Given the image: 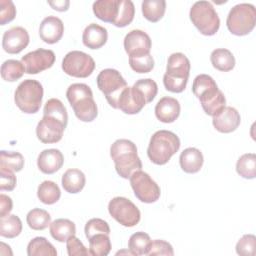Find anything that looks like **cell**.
I'll list each match as a JSON object with an SVG mask.
<instances>
[{"mask_svg": "<svg viewBox=\"0 0 256 256\" xmlns=\"http://www.w3.org/2000/svg\"><path fill=\"white\" fill-rule=\"evenodd\" d=\"M110 156L114 161L116 172L124 179L130 178L134 172L142 168L137 147L128 139L116 140L110 147Z\"/></svg>", "mask_w": 256, "mask_h": 256, "instance_id": "obj_1", "label": "cell"}, {"mask_svg": "<svg viewBox=\"0 0 256 256\" xmlns=\"http://www.w3.org/2000/svg\"><path fill=\"white\" fill-rule=\"evenodd\" d=\"M66 97L74 111L75 116L83 122H92L98 115V108L93 99L91 88L84 83L71 84Z\"/></svg>", "mask_w": 256, "mask_h": 256, "instance_id": "obj_2", "label": "cell"}, {"mask_svg": "<svg viewBox=\"0 0 256 256\" xmlns=\"http://www.w3.org/2000/svg\"><path fill=\"white\" fill-rule=\"evenodd\" d=\"M179 137L168 130L156 131L150 138L147 155L156 165L166 164L180 148Z\"/></svg>", "mask_w": 256, "mask_h": 256, "instance_id": "obj_3", "label": "cell"}, {"mask_svg": "<svg viewBox=\"0 0 256 256\" xmlns=\"http://www.w3.org/2000/svg\"><path fill=\"white\" fill-rule=\"evenodd\" d=\"M190 61L183 53H172L166 66V72L163 76L165 89L172 93H181L186 88L189 74Z\"/></svg>", "mask_w": 256, "mask_h": 256, "instance_id": "obj_4", "label": "cell"}, {"mask_svg": "<svg viewBox=\"0 0 256 256\" xmlns=\"http://www.w3.org/2000/svg\"><path fill=\"white\" fill-rule=\"evenodd\" d=\"M43 99V86L34 79L22 81L15 90L14 101L16 106L26 114L37 113Z\"/></svg>", "mask_w": 256, "mask_h": 256, "instance_id": "obj_5", "label": "cell"}, {"mask_svg": "<svg viewBox=\"0 0 256 256\" xmlns=\"http://www.w3.org/2000/svg\"><path fill=\"white\" fill-rule=\"evenodd\" d=\"M189 16L194 26L205 36H212L219 30V16L209 1L195 2L190 8Z\"/></svg>", "mask_w": 256, "mask_h": 256, "instance_id": "obj_6", "label": "cell"}, {"mask_svg": "<svg viewBox=\"0 0 256 256\" xmlns=\"http://www.w3.org/2000/svg\"><path fill=\"white\" fill-rule=\"evenodd\" d=\"M256 9L250 3H241L233 6L226 19L228 30L236 36L249 34L255 27Z\"/></svg>", "mask_w": 256, "mask_h": 256, "instance_id": "obj_7", "label": "cell"}, {"mask_svg": "<svg viewBox=\"0 0 256 256\" xmlns=\"http://www.w3.org/2000/svg\"><path fill=\"white\" fill-rule=\"evenodd\" d=\"M96 81L99 90L104 94L109 105L118 109L119 97L127 87V82L120 72L112 68L104 69L98 74Z\"/></svg>", "mask_w": 256, "mask_h": 256, "instance_id": "obj_8", "label": "cell"}, {"mask_svg": "<svg viewBox=\"0 0 256 256\" xmlns=\"http://www.w3.org/2000/svg\"><path fill=\"white\" fill-rule=\"evenodd\" d=\"M108 211L112 218L125 227H133L141 219L140 210L131 200L125 197L112 198L108 204Z\"/></svg>", "mask_w": 256, "mask_h": 256, "instance_id": "obj_9", "label": "cell"}, {"mask_svg": "<svg viewBox=\"0 0 256 256\" xmlns=\"http://www.w3.org/2000/svg\"><path fill=\"white\" fill-rule=\"evenodd\" d=\"M63 71L72 77L87 78L95 69L94 59L87 53L74 50L68 52L62 60Z\"/></svg>", "mask_w": 256, "mask_h": 256, "instance_id": "obj_10", "label": "cell"}, {"mask_svg": "<svg viewBox=\"0 0 256 256\" xmlns=\"http://www.w3.org/2000/svg\"><path fill=\"white\" fill-rule=\"evenodd\" d=\"M129 179L134 195L141 202L154 203L160 198V187L146 172L138 170Z\"/></svg>", "mask_w": 256, "mask_h": 256, "instance_id": "obj_11", "label": "cell"}, {"mask_svg": "<svg viewBox=\"0 0 256 256\" xmlns=\"http://www.w3.org/2000/svg\"><path fill=\"white\" fill-rule=\"evenodd\" d=\"M55 53L50 49L39 48L25 54L21 62L27 74H38L51 68L55 62Z\"/></svg>", "mask_w": 256, "mask_h": 256, "instance_id": "obj_12", "label": "cell"}, {"mask_svg": "<svg viewBox=\"0 0 256 256\" xmlns=\"http://www.w3.org/2000/svg\"><path fill=\"white\" fill-rule=\"evenodd\" d=\"M66 126L57 118L43 115L36 127L37 138L45 144L57 143L62 139Z\"/></svg>", "mask_w": 256, "mask_h": 256, "instance_id": "obj_13", "label": "cell"}, {"mask_svg": "<svg viewBox=\"0 0 256 256\" xmlns=\"http://www.w3.org/2000/svg\"><path fill=\"white\" fill-rule=\"evenodd\" d=\"M152 42L149 35L142 30H131L124 38V49L129 57L150 54Z\"/></svg>", "mask_w": 256, "mask_h": 256, "instance_id": "obj_14", "label": "cell"}, {"mask_svg": "<svg viewBox=\"0 0 256 256\" xmlns=\"http://www.w3.org/2000/svg\"><path fill=\"white\" fill-rule=\"evenodd\" d=\"M30 41L27 30L21 26H15L6 30L2 37V47L9 54H18L25 49Z\"/></svg>", "mask_w": 256, "mask_h": 256, "instance_id": "obj_15", "label": "cell"}, {"mask_svg": "<svg viewBox=\"0 0 256 256\" xmlns=\"http://www.w3.org/2000/svg\"><path fill=\"white\" fill-rule=\"evenodd\" d=\"M147 104L143 94L134 86H127L118 100V109L125 114L134 115L139 113Z\"/></svg>", "mask_w": 256, "mask_h": 256, "instance_id": "obj_16", "label": "cell"}, {"mask_svg": "<svg viewBox=\"0 0 256 256\" xmlns=\"http://www.w3.org/2000/svg\"><path fill=\"white\" fill-rule=\"evenodd\" d=\"M241 117L239 112L231 106H225L224 109L212 119L214 128L221 133H231L240 125Z\"/></svg>", "mask_w": 256, "mask_h": 256, "instance_id": "obj_17", "label": "cell"}, {"mask_svg": "<svg viewBox=\"0 0 256 256\" xmlns=\"http://www.w3.org/2000/svg\"><path fill=\"white\" fill-rule=\"evenodd\" d=\"M64 24L56 16H48L42 20L39 26V36L47 44L57 43L63 36Z\"/></svg>", "mask_w": 256, "mask_h": 256, "instance_id": "obj_18", "label": "cell"}, {"mask_svg": "<svg viewBox=\"0 0 256 256\" xmlns=\"http://www.w3.org/2000/svg\"><path fill=\"white\" fill-rule=\"evenodd\" d=\"M198 99L200 100L204 112L212 117L220 113L226 105L225 96L218 86L206 91Z\"/></svg>", "mask_w": 256, "mask_h": 256, "instance_id": "obj_19", "label": "cell"}, {"mask_svg": "<svg viewBox=\"0 0 256 256\" xmlns=\"http://www.w3.org/2000/svg\"><path fill=\"white\" fill-rule=\"evenodd\" d=\"M64 163V156L58 149H45L38 155L37 166L44 174H53L61 169Z\"/></svg>", "mask_w": 256, "mask_h": 256, "instance_id": "obj_20", "label": "cell"}, {"mask_svg": "<svg viewBox=\"0 0 256 256\" xmlns=\"http://www.w3.org/2000/svg\"><path fill=\"white\" fill-rule=\"evenodd\" d=\"M180 103L173 97L165 96L161 98L155 106V116L163 123H172L180 115Z\"/></svg>", "mask_w": 256, "mask_h": 256, "instance_id": "obj_21", "label": "cell"}, {"mask_svg": "<svg viewBox=\"0 0 256 256\" xmlns=\"http://www.w3.org/2000/svg\"><path fill=\"white\" fill-rule=\"evenodd\" d=\"M108 39L106 28L96 23L89 24L83 31L82 42L90 49H99L104 46Z\"/></svg>", "mask_w": 256, "mask_h": 256, "instance_id": "obj_22", "label": "cell"}, {"mask_svg": "<svg viewBox=\"0 0 256 256\" xmlns=\"http://www.w3.org/2000/svg\"><path fill=\"white\" fill-rule=\"evenodd\" d=\"M181 169L189 174H194L200 171L203 166L204 158L202 152L194 147H189L181 152L179 157Z\"/></svg>", "mask_w": 256, "mask_h": 256, "instance_id": "obj_23", "label": "cell"}, {"mask_svg": "<svg viewBox=\"0 0 256 256\" xmlns=\"http://www.w3.org/2000/svg\"><path fill=\"white\" fill-rule=\"evenodd\" d=\"M120 0H98L93 3L92 9L95 16L108 23H114L119 12Z\"/></svg>", "mask_w": 256, "mask_h": 256, "instance_id": "obj_24", "label": "cell"}, {"mask_svg": "<svg viewBox=\"0 0 256 256\" xmlns=\"http://www.w3.org/2000/svg\"><path fill=\"white\" fill-rule=\"evenodd\" d=\"M62 187L71 194L79 193L85 186L86 178L84 173L79 169H68L62 175Z\"/></svg>", "mask_w": 256, "mask_h": 256, "instance_id": "obj_25", "label": "cell"}, {"mask_svg": "<svg viewBox=\"0 0 256 256\" xmlns=\"http://www.w3.org/2000/svg\"><path fill=\"white\" fill-rule=\"evenodd\" d=\"M50 234L58 242H65L68 238L75 235V223L69 219L59 218L50 223Z\"/></svg>", "mask_w": 256, "mask_h": 256, "instance_id": "obj_26", "label": "cell"}, {"mask_svg": "<svg viewBox=\"0 0 256 256\" xmlns=\"http://www.w3.org/2000/svg\"><path fill=\"white\" fill-rule=\"evenodd\" d=\"M212 66L222 72L231 71L235 67V58L232 52L225 48H218L212 51L210 55Z\"/></svg>", "mask_w": 256, "mask_h": 256, "instance_id": "obj_27", "label": "cell"}, {"mask_svg": "<svg viewBox=\"0 0 256 256\" xmlns=\"http://www.w3.org/2000/svg\"><path fill=\"white\" fill-rule=\"evenodd\" d=\"M141 7L144 18L155 23L163 18L166 10V2L164 0H144Z\"/></svg>", "mask_w": 256, "mask_h": 256, "instance_id": "obj_28", "label": "cell"}, {"mask_svg": "<svg viewBox=\"0 0 256 256\" xmlns=\"http://www.w3.org/2000/svg\"><path fill=\"white\" fill-rule=\"evenodd\" d=\"M61 196V191L59 186L50 180L43 181L37 189V197L38 199L46 204V205H52L56 203Z\"/></svg>", "mask_w": 256, "mask_h": 256, "instance_id": "obj_29", "label": "cell"}, {"mask_svg": "<svg viewBox=\"0 0 256 256\" xmlns=\"http://www.w3.org/2000/svg\"><path fill=\"white\" fill-rule=\"evenodd\" d=\"M28 256H56L55 247L45 237L33 238L27 246Z\"/></svg>", "mask_w": 256, "mask_h": 256, "instance_id": "obj_30", "label": "cell"}, {"mask_svg": "<svg viewBox=\"0 0 256 256\" xmlns=\"http://www.w3.org/2000/svg\"><path fill=\"white\" fill-rule=\"evenodd\" d=\"M22 231V222L17 215L0 217V235L5 238H15Z\"/></svg>", "mask_w": 256, "mask_h": 256, "instance_id": "obj_31", "label": "cell"}, {"mask_svg": "<svg viewBox=\"0 0 256 256\" xmlns=\"http://www.w3.org/2000/svg\"><path fill=\"white\" fill-rule=\"evenodd\" d=\"M26 222L32 230L40 231L50 226L51 216L44 209L34 208L28 212L26 216Z\"/></svg>", "mask_w": 256, "mask_h": 256, "instance_id": "obj_32", "label": "cell"}, {"mask_svg": "<svg viewBox=\"0 0 256 256\" xmlns=\"http://www.w3.org/2000/svg\"><path fill=\"white\" fill-rule=\"evenodd\" d=\"M152 240L150 236L142 231L132 234L128 241V248L133 255H147Z\"/></svg>", "mask_w": 256, "mask_h": 256, "instance_id": "obj_33", "label": "cell"}, {"mask_svg": "<svg viewBox=\"0 0 256 256\" xmlns=\"http://www.w3.org/2000/svg\"><path fill=\"white\" fill-rule=\"evenodd\" d=\"M236 171L245 179H254L256 176V155L245 153L240 156L236 163Z\"/></svg>", "mask_w": 256, "mask_h": 256, "instance_id": "obj_34", "label": "cell"}, {"mask_svg": "<svg viewBox=\"0 0 256 256\" xmlns=\"http://www.w3.org/2000/svg\"><path fill=\"white\" fill-rule=\"evenodd\" d=\"M24 72L26 70L23 63L15 59H8L1 65V77L8 82H14L20 79Z\"/></svg>", "mask_w": 256, "mask_h": 256, "instance_id": "obj_35", "label": "cell"}, {"mask_svg": "<svg viewBox=\"0 0 256 256\" xmlns=\"http://www.w3.org/2000/svg\"><path fill=\"white\" fill-rule=\"evenodd\" d=\"M24 167V157L19 152L5 151L0 152V168L12 172H19Z\"/></svg>", "mask_w": 256, "mask_h": 256, "instance_id": "obj_36", "label": "cell"}, {"mask_svg": "<svg viewBox=\"0 0 256 256\" xmlns=\"http://www.w3.org/2000/svg\"><path fill=\"white\" fill-rule=\"evenodd\" d=\"M89 241V253L92 256H106L111 250V241L108 234H96Z\"/></svg>", "mask_w": 256, "mask_h": 256, "instance_id": "obj_37", "label": "cell"}, {"mask_svg": "<svg viewBox=\"0 0 256 256\" xmlns=\"http://www.w3.org/2000/svg\"><path fill=\"white\" fill-rule=\"evenodd\" d=\"M135 15V7L131 0H120L119 2V12L116 20L114 21L113 25L116 27H125L129 25Z\"/></svg>", "mask_w": 256, "mask_h": 256, "instance_id": "obj_38", "label": "cell"}, {"mask_svg": "<svg viewBox=\"0 0 256 256\" xmlns=\"http://www.w3.org/2000/svg\"><path fill=\"white\" fill-rule=\"evenodd\" d=\"M43 113H44V115L57 118L65 125H67V123H68V114H67L66 107L57 98H51V99L47 100V102L45 103L44 109H43Z\"/></svg>", "mask_w": 256, "mask_h": 256, "instance_id": "obj_39", "label": "cell"}, {"mask_svg": "<svg viewBox=\"0 0 256 256\" xmlns=\"http://www.w3.org/2000/svg\"><path fill=\"white\" fill-rule=\"evenodd\" d=\"M215 87H217V84L211 76L207 74H200V75H197L193 81L192 91H193V94L197 98H199L203 93Z\"/></svg>", "mask_w": 256, "mask_h": 256, "instance_id": "obj_40", "label": "cell"}, {"mask_svg": "<svg viewBox=\"0 0 256 256\" xmlns=\"http://www.w3.org/2000/svg\"><path fill=\"white\" fill-rule=\"evenodd\" d=\"M131 69L137 73H149L154 68V59L151 54L138 57H129Z\"/></svg>", "mask_w": 256, "mask_h": 256, "instance_id": "obj_41", "label": "cell"}, {"mask_svg": "<svg viewBox=\"0 0 256 256\" xmlns=\"http://www.w3.org/2000/svg\"><path fill=\"white\" fill-rule=\"evenodd\" d=\"M133 86L135 88H137L143 94L147 103L152 102L158 92L157 83L154 80H152L151 78L140 79V80L136 81Z\"/></svg>", "mask_w": 256, "mask_h": 256, "instance_id": "obj_42", "label": "cell"}, {"mask_svg": "<svg viewBox=\"0 0 256 256\" xmlns=\"http://www.w3.org/2000/svg\"><path fill=\"white\" fill-rule=\"evenodd\" d=\"M85 236L87 239H90L96 234L104 233V234H110V227L106 221L100 218H92L87 221L84 228Z\"/></svg>", "mask_w": 256, "mask_h": 256, "instance_id": "obj_43", "label": "cell"}, {"mask_svg": "<svg viewBox=\"0 0 256 256\" xmlns=\"http://www.w3.org/2000/svg\"><path fill=\"white\" fill-rule=\"evenodd\" d=\"M256 248V237L253 234L243 235L236 244V252L238 255L254 256Z\"/></svg>", "mask_w": 256, "mask_h": 256, "instance_id": "obj_44", "label": "cell"}, {"mask_svg": "<svg viewBox=\"0 0 256 256\" xmlns=\"http://www.w3.org/2000/svg\"><path fill=\"white\" fill-rule=\"evenodd\" d=\"M147 255H149V256H155V255L173 256L174 251H173V247L170 243H168L167 241H164V240L156 239L151 242Z\"/></svg>", "mask_w": 256, "mask_h": 256, "instance_id": "obj_45", "label": "cell"}, {"mask_svg": "<svg viewBox=\"0 0 256 256\" xmlns=\"http://www.w3.org/2000/svg\"><path fill=\"white\" fill-rule=\"evenodd\" d=\"M16 16V8L11 0H0V24L11 22Z\"/></svg>", "mask_w": 256, "mask_h": 256, "instance_id": "obj_46", "label": "cell"}, {"mask_svg": "<svg viewBox=\"0 0 256 256\" xmlns=\"http://www.w3.org/2000/svg\"><path fill=\"white\" fill-rule=\"evenodd\" d=\"M66 248H67V253L69 256L90 255L89 251L86 249V247L83 245V243L75 235H73L67 239Z\"/></svg>", "mask_w": 256, "mask_h": 256, "instance_id": "obj_47", "label": "cell"}, {"mask_svg": "<svg viewBox=\"0 0 256 256\" xmlns=\"http://www.w3.org/2000/svg\"><path fill=\"white\" fill-rule=\"evenodd\" d=\"M16 176L14 172L0 168V190L12 191L16 187Z\"/></svg>", "mask_w": 256, "mask_h": 256, "instance_id": "obj_48", "label": "cell"}, {"mask_svg": "<svg viewBox=\"0 0 256 256\" xmlns=\"http://www.w3.org/2000/svg\"><path fill=\"white\" fill-rule=\"evenodd\" d=\"M12 207H13L12 199L9 196L1 193L0 194V217H5L9 215V213L12 211Z\"/></svg>", "mask_w": 256, "mask_h": 256, "instance_id": "obj_49", "label": "cell"}, {"mask_svg": "<svg viewBox=\"0 0 256 256\" xmlns=\"http://www.w3.org/2000/svg\"><path fill=\"white\" fill-rule=\"evenodd\" d=\"M48 4L57 11L63 12V11H67L70 5V2L68 0H56V1H48Z\"/></svg>", "mask_w": 256, "mask_h": 256, "instance_id": "obj_50", "label": "cell"}]
</instances>
